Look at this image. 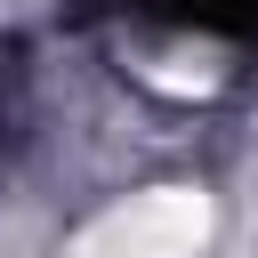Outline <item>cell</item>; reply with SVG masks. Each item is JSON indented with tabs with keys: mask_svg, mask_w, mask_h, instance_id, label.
<instances>
[{
	"mask_svg": "<svg viewBox=\"0 0 258 258\" xmlns=\"http://www.w3.org/2000/svg\"><path fill=\"white\" fill-rule=\"evenodd\" d=\"M202 226H210L202 194H153V202L121 210L113 226H97L81 258H185L202 242Z\"/></svg>",
	"mask_w": 258,
	"mask_h": 258,
	"instance_id": "1",
	"label": "cell"
}]
</instances>
